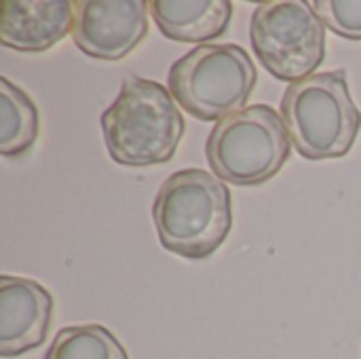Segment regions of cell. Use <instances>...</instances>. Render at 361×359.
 <instances>
[{
  "label": "cell",
  "instance_id": "10",
  "mask_svg": "<svg viewBox=\"0 0 361 359\" xmlns=\"http://www.w3.org/2000/svg\"><path fill=\"white\" fill-rule=\"evenodd\" d=\"M148 11L161 34L176 42L207 44L220 38L233 17L228 0H152Z\"/></svg>",
  "mask_w": 361,
  "mask_h": 359
},
{
  "label": "cell",
  "instance_id": "8",
  "mask_svg": "<svg viewBox=\"0 0 361 359\" xmlns=\"http://www.w3.org/2000/svg\"><path fill=\"white\" fill-rule=\"evenodd\" d=\"M53 322V296L27 277H0V358H19L44 345Z\"/></svg>",
  "mask_w": 361,
  "mask_h": 359
},
{
  "label": "cell",
  "instance_id": "2",
  "mask_svg": "<svg viewBox=\"0 0 361 359\" xmlns=\"http://www.w3.org/2000/svg\"><path fill=\"white\" fill-rule=\"evenodd\" d=\"M102 133L112 161L150 167L173 159L184 135V116L161 83L125 76L116 99L102 112Z\"/></svg>",
  "mask_w": 361,
  "mask_h": 359
},
{
  "label": "cell",
  "instance_id": "5",
  "mask_svg": "<svg viewBox=\"0 0 361 359\" xmlns=\"http://www.w3.org/2000/svg\"><path fill=\"white\" fill-rule=\"evenodd\" d=\"M173 99L199 121H222L243 110L258 72L250 53L233 42L199 44L169 68Z\"/></svg>",
  "mask_w": 361,
  "mask_h": 359
},
{
  "label": "cell",
  "instance_id": "4",
  "mask_svg": "<svg viewBox=\"0 0 361 359\" xmlns=\"http://www.w3.org/2000/svg\"><path fill=\"white\" fill-rule=\"evenodd\" d=\"M292 140L281 114L269 104L245 106L218 121L205 142L209 169L222 182L256 186L288 163Z\"/></svg>",
  "mask_w": 361,
  "mask_h": 359
},
{
  "label": "cell",
  "instance_id": "6",
  "mask_svg": "<svg viewBox=\"0 0 361 359\" xmlns=\"http://www.w3.org/2000/svg\"><path fill=\"white\" fill-rule=\"evenodd\" d=\"M326 25L305 0H269L254 8L250 40L271 76L298 83L326 59Z\"/></svg>",
  "mask_w": 361,
  "mask_h": 359
},
{
  "label": "cell",
  "instance_id": "3",
  "mask_svg": "<svg viewBox=\"0 0 361 359\" xmlns=\"http://www.w3.org/2000/svg\"><path fill=\"white\" fill-rule=\"evenodd\" d=\"M279 114L292 146L307 161L345 157L361 129L345 70L315 72L290 85L281 97Z\"/></svg>",
  "mask_w": 361,
  "mask_h": 359
},
{
  "label": "cell",
  "instance_id": "13",
  "mask_svg": "<svg viewBox=\"0 0 361 359\" xmlns=\"http://www.w3.org/2000/svg\"><path fill=\"white\" fill-rule=\"evenodd\" d=\"M313 11L334 34L361 40V0H315Z\"/></svg>",
  "mask_w": 361,
  "mask_h": 359
},
{
  "label": "cell",
  "instance_id": "9",
  "mask_svg": "<svg viewBox=\"0 0 361 359\" xmlns=\"http://www.w3.org/2000/svg\"><path fill=\"white\" fill-rule=\"evenodd\" d=\"M72 0H4L0 42L21 53H42L72 34Z\"/></svg>",
  "mask_w": 361,
  "mask_h": 359
},
{
  "label": "cell",
  "instance_id": "1",
  "mask_svg": "<svg viewBox=\"0 0 361 359\" xmlns=\"http://www.w3.org/2000/svg\"><path fill=\"white\" fill-rule=\"evenodd\" d=\"M152 222L167 252L188 260H203L231 233V190L212 171L197 167L176 171L161 184L152 201Z\"/></svg>",
  "mask_w": 361,
  "mask_h": 359
},
{
  "label": "cell",
  "instance_id": "12",
  "mask_svg": "<svg viewBox=\"0 0 361 359\" xmlns=\"http://www.w3.org/2000/svg\"><path fill=\"white\" fill-rule=\"evenodd\" d=\"M44 359H129L123 343L102 324L61 328Z\"/></svg>",
  "mask_w": 361,
  "mask_h": 359
},
{
  "label": "cell",
  "instance_id": "7",
  "mask_svg": "<svg viewBox=\"0 0 361 359\" xmlns=\"http://www.w3.org/2000/svg\"><path fill=\"white\" fill-rule=\"evenodd\" d=\"M144 0H74L72 40L89 57L118 61L148 34Z\"/></svg>",
  "mask_w": 361,
  "mask_h": 359
},
{
  "label": "cell",
  "instance_id": "11",
  "mask_svg": "<svg viewBox=\"0 0 361 359\" xmlns=\"http://www.w3.org/2000/svg\"><path fill=\"white\" fill-rule=\"evenodd\" d=\"M38 108L34 99L6 76H0V154L19 157L38 138Z\"/></svg>",
  "mask_w": 361,
  "mask_h": 359
}]
</instances>
